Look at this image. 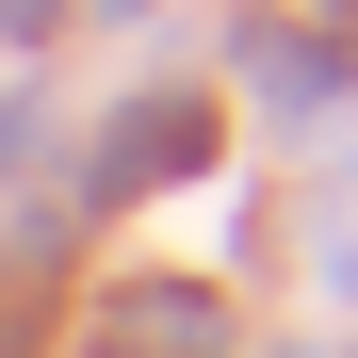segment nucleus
<instances>
[{"label": "nucleus", "instance_id": "f257e3e1", "mask_svg": "<svg viewBox=\"0 0 358 358\" xmlns=\"http://www.w3.org/2000/svg\"><path fill=\"white\" fill-rule=\"evenodd\" d=\"M196 147H212L196 114H179V98H147L131 131H114V163H98V179H114V196H131V179H196Z\"/></svg>", "mask_w": 358, "mask_h": 358}, {"label": "nucleus", "instance_id": "f03ea898", "mask_svg": "<svg viewBox=\"0 0 358 358\" xmlns=\"http://www.w3.org/2000/svg\"><path fill=\"white\" fill-rule=\"evenodd\" d=\"M0 33H49V0H0Z\"/></svg>", "mask_w": 358, "mask_h": 358}, {"label": "nucleus", "instance_id": "7ed1b4c3", "mask_svg": "<svg viewBox=\"0 0 358 358\" xmlns=\"http://www.w3.org/2000/svg\"><path fill=\"white\" fill-rule=\"evenodd\" d=\"M0 358H17V326H0Z\"/></svg>", "mask_w": 358, "mask_h": 358}]
</instances>
